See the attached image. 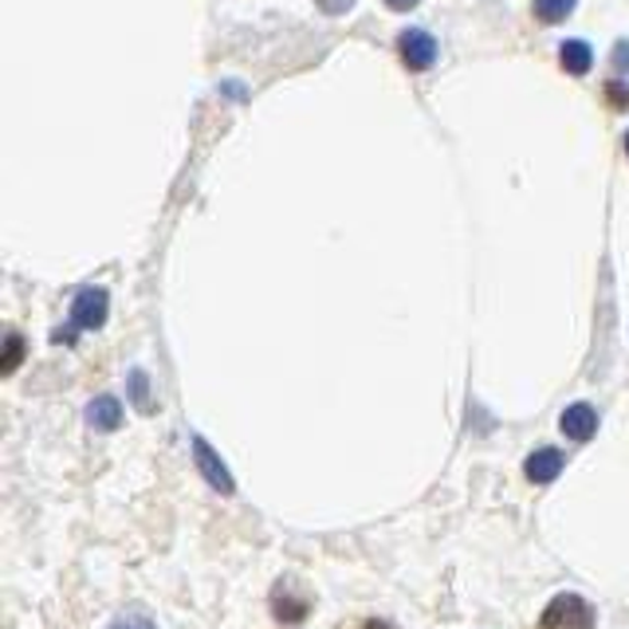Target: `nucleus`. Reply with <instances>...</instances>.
Instances as JSON below:
<instances>
[{
	"label": "nucleus",
	"mask_w": 629,
	"mask_h": 629,
	"mask_svg": "<svg viewBox=\"0 0 629 629\" xmlns=\"http://www.w3.org/2000/svg\"><path fill=\"white\" fill-rule=\"evenodd\" d=\"M539 629H594L591 602L579 598V594H559V598L547 602Z\"/></svg>",
	"instance_id": "1"
},
{
	"label": "nucleus",
	"mask_w": 629,
	"mask_h": 629,
	"mask_svg": "<svg viewBox=\"0 0 629 629\" xmlns=\"http://www.w3.org/2000/svg\"><path fill=\"white\" fill-rule=\"evenodd\" d=\"M397 52H402V59L409 64V71H429L433 59H437V40L422 29H409L397 36Z\"/></svg>",
	"instance_id": "2"
},
{
	"label": "nucleus",
	"mask_w": 629,
	"mask_h": 629,
	"mask_svg": "<svg viewBox=\"0 0 629 629\" xmlns=\"http://www.w3.org/2000/svg\"><path fill=\"white\" fill-rule=\"evenodd\" d=\"M106 292L103 288H83V292L76 295V303H71V323H76L79 330H94L106 323Z\"/></svg>",
	"instance_id": "3"
},
{
	"label": "nucleus",
	"mask_w": 629,
	"mask_h": 629,
	"mask_svg": "<svg viewBox=\"0 0 629 629\" xmlns=\"http://www.w3.org/2000/svg\"><path fill=\"white\" fill-rule=\"evenodd\" d=\"M193 452H198V469L205 472V480L213 484L216 492H225V496H233V476H228L225 469H221V461L213 457V449H209L205 441H193Z\"/></svg>",
	"instance_id": "4"
},
{
	"label": "nucleus",
	"mask_w": 629,
	"mask_h": 629,
	"mask_svg": "<svg viewBox=\"0 0 629 629\" xmlns=\"http://www.w3.org/2000/svg\"><path fill=\"white\" fill-rule=\"evenodd\" d=\"M559 425H563V433L571 441H586V437L598 429V414H594L591 405H571V409L559 417Z\"/></svg>",
	"instance_id": "5"
},
{
	"label": "nucleus",
	"mask_w": 629,
	"mask_h": 629,
	"mask_svg": "<svg viewBox=\"0 0 629 629\" xmlns=\"http://www.w3.org/2000/svg\"><path fill=\"white\" fill-rule=\"evenodd\" d=\"M559 64H563V71H571V76H586L594 64V52L586 40H566L563 47H559Z\"/></svg>",
	"instance_id": "6"
},
{
	"label": "nucleus",
	"mask_w": 629,
	"mask_h": 629,
	"mask_svg": "<svg viewBox=\"0 0 629 629\" xmlns=\"http://www.w3.org/2000/svg\"><path fill=\"white\" fill-rule=\"evenodd\" d=\"M559 469H563V457L554 449H539L527 457V480H536V484H551Z\"/></svg>",
	"instance_id": "7"
},
{
	"label": "nucleus",
	"mask_w": 629,
	"mask_h": 629,
	"mask_svg": "<svg viewBox=\"0 0 629 629\" xmlns=\"http://www.w3.org/2000/svg\"><path fill=\"white\" fill-rule=\"evenodd\" d=\"M87 422L103 433L119 429V422H123V405H119V397H94V405L87 409Z\"/></svg>",
	"instance_id": "8"
},
{
	"label": "nucleus",
	"mask_w": 629,
	"mask_h": 629,
	"mask_svg": "<svg viewBox=\"0 0 629 629\" xmlns=\"http://www.w3.org/2000/svg\"><path fill=\"white\" fill-rule=\"evenodd\" d=\"M574 4H579V0H536V16L543 20V24H559V20L571 16Z\"/></svg>",
	"instance_id": "9"
},
{
	"label": "nucleus",
	"mask_w": 629,
	"mask_h": 629,
	"mask_svg": "<svg viewBox=\"0 0 629 629\" xmlns=\"http://www.w3.org/2000/svg\"><path fill=\"white\" fill-rule=\"evenodd\" d=\"M606 99H610L614 111H626V106H629V83H621V79H610V83H606Z\"/></svg>",
	"instance_id": "10"
},
{
	"label": "nucleus",
	"mask_w": 629,
	"mask_h": 629,
	"mask_svg": "<svg viewBox=\"0 0 629 629\" xmlns=\"http://www.w3.org/2000/svg\"><path fill=\"white\" fill-rule=\"evenodd\" d=\"M315 4H319L327 16H342V12L355 9V0H315Z\"/></svg>",
	"instance_id": "11"
},
{
	"label": "nucleus",
	"mask_w": 629,
	"mask_h": 629,
	"mask_svg": "<svg viewBox=\"0 0 629 629\" xmlns=\"http://www.w3.org/2000/svg\"><path fill=\"white\" fill-rule=\"evenodd\" d=\"M131 385H134V402H138V409H150V397H146V374H134Z\"/></svg>",
	"instance_id": "12"
},
{
	"label": "nucleus",
	"mask_w": 629,
	"mask_h": 629,
	"mask_svg": "<svg viewBox=\"0 0 629 629\" xmlns=\"http://www.w3.org/2000/svg\"><path fill=\"white\" fill-rule=\"evenodd\" d=\"M20 362V335H9V355H4V374H12Z\"/></svg>",
	"instance_id": "13"
},
{
	"label": "nucleus",
	"mask_w": 629,
	"mask_h": 629,
	"mask_svg": "<svg viewBox=\"0 0 629 629\" xmlns=\"http://www.w3.org/2000/svg\"><path fill=\"white\" fill-rule=\"evenodd\" d=\"M614 71H629V40H618L614 47Z\"/></svg>",
	"instance_id": "14"
},
{
	"label": "nucleus",
	"mask_w": 629,
	"mask_h": 629,
	"mask_svg": "<svg viewBox=\"0 0 629 629\" xmlns=\"http://www.w3.org/2000/svg\"><path fill=\"white\" fill-rule=\"evenodd\" d=\"M342 629H394L390 621H382V618H358V621H350V626H342Z\"/></svg>",
	"instance_id": "15"
},
{
	"label": "nucleus",
	"mask_w": 629,
	"mask_h": 629,
	"mask_svg": "<svg viewBox=\"0 0 629 629\" xmlns=\"http://www.w3.org/2000/svg\"><path fill=\"white\" fill-rule=\"evenodd\" d=\"M111 629H154V626L146 618H123V621H114Z\"/></svg>",
	"instance_id": "16"
},
{
	"label": "nucleus",
	"mask_w": 629,
	"mask_h": 629,
	"mask_svg": "<svg viewBox=\"0 0 629 629\" xmlns=\"http://www.w3.org/2000/svg\"><path fill=\"white\" fill-rule=\"evenodd\" d=\"M385 4L394 12H405V9H414V4H422V0H385Z\"/></svg>",
	"instance_id": "17"
},
{
	"label": "nucleus",
	"mask_w": 629,
	"mask_h": 629,
	"mask_svg": "<svg viewBox=\"0 0 629 629\" xmlns=\"http://www.w3.org/2000/svg\"><path fill=\"white\" fill-rule=\"evenodd\" d=\"M626 154H629V134H626Z\"/></svg>",
	"instance_id": "18"
}]
</instances>
